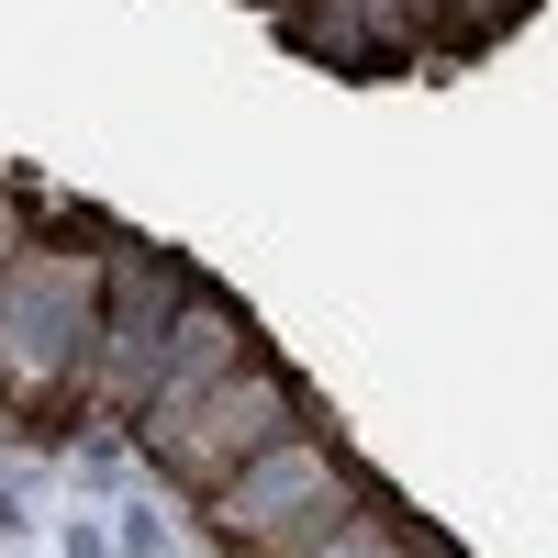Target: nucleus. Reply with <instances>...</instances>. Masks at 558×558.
Here are the masks:
<instances>
[{"label":"nucleus","mask_w":558,"mask_h":558,"mask_svg":"<svg viewBox=\"0 0 558 558\" xmlns=\"http://www.w3.org/2000/svg\"><path fill=\"white\" fill-rule=\"evenodd\" d=\"M235 357H257L246 313L223 302V291H202V279H191V302L168 313V347H157V391H202V380H223ZM157 391H146V402H157ZM146 402H134V413H146Z\"/></svg>","instance_id":"39448f33"},{"label":"nucleus","mask_w":558,"mask_h":558,"mask_svg":"<svg viewBox=\"0 0 558 558\" xmlns=\"http://www.w3.org/2000/svg\"><path fill=\"white\" fill-rule=\"evenodd\" d=\"M279 12H291V0H279Z\"/></svg>","instance_id":"1a4fd4ad"},{"label":"nucleus","mask_w":558,"mask_h":558,"mask_svg":"<svg viewBox=\"0 0 558 558\" xmlns=\"http://www.w3.org/2000/svg\"><path fill=\"white\" fill-rule=\"evenodd\" d=\"M191 302V268L157 257V246H112L101 279V313H89V347L57 391V425H134V402L157 391V347H168V313Z\"/></svg>","instance_id":"f03ea898"},{"label":"nucleus","mask_w":558,"mask_h":558,"mask_svg":"<svg viewBox=\"0 0 558 558\" xmlns=\"http://www.w3.org/2000/svg\"><path fill=\"white\" fill-rule=\"evenodd\" d=\"M302 425V391H291V368H268V357H235L223 380L202 391H157L146 413H134V436H146L157 470H179L191 492H213L235 458H257L268 436H291Z\"/></svg>","instance_id":"20e7f679"},{"label":"nucleus","mask_w":558,"mask_h":558,"mask_svg":"<svg viewBox=\"0 0 558 558\" xmlns=\"http://www.w3.org/2000/svg\"><path fill=\"white\" fill-rule=\"evenodd\" d=\"M536 0H447V34L458 45H481V34H502V23H525Z\"/></svg>","instance_id":"0eeeda50"},{"label":"nucleus","mask_w":558,"mask_h":558,"mask_svg":"<svg viewBox=\"0 0 558 558\" xmlns=\"http://www.w3.org/2000/svg\"><path fill=\"white\" fill-rule=\"evenodd\" d=\"M101 279H112V246H45V235L0 268V402L23 425H57V391L89 347Z\"/></svg>","instance_id":"f257e3e1"},{"label":"nucleus","mask_w":558,"mask_h":558,"mask_svg":"<svg viewBox=\"0 0 558 558\" xmlns=\"http://www.w3.org/2000/svg\"><path fill=\"white\" fill-rule=\"evenodd\" d=\"M347 502H368L357 470H347V447L324 436V425H291V436H268L257 458H235V470L202 492V525L223 547H246V558H279V547L324 536Z\"/></svg>","instance_id":"7ed1b4c3"},{"label":"nucleus","mask_w":558,"mask_h":558,"mask_svg":"<svg viewBox=\"0 0 558 558\" xmlns=\"http://www.w3.org/2000/svg\"><path fill=\"white\" fill-rule=\"evenodd\" d=\"M279 558H447L425 525H402L391 502H347L324 536H302V547H279Z\"/></svg>","instance_id":"423d86ee"},{"label":"nucleus","mask_w":558,"mask_h":558,"mask_svg":"<svg viewBox=\"0 0 558 558\" xmlns=\"http://www.w3.org/2000/svg\"><path fill=\"white\" fill-rule=\"evenodd\" d=\"M23 246H34V223H23V202H12V191H0V268H12Z\"/></svg>","instance_id":"6e6552de"}]
</instances>
